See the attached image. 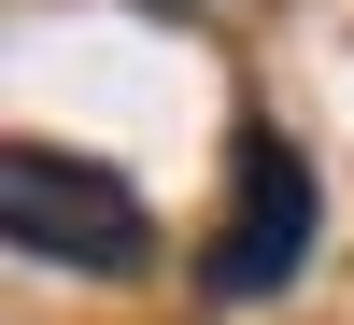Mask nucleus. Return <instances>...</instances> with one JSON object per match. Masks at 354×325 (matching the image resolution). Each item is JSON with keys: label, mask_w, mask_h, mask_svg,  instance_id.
<instances>
[{"label": "nucleus", "mask_w": 354, "mask_h": 325, "mask_svg": "<svg viewBox=\"0 0 354 325\" xmlns=\"http://www.w3.org/2000/svg\"><path fill=\"white\" fill-rule=\"evenodd\" d=\"M0 241L28 255V269H142L156 255V213H142V184L128 170H100V156H71V141H15L0 156Z\"/></svg>", "instance_id": "f257e3e1"}, {"label": "nucleus", "mask_w": 354, "mask_h": 325, "mask_svg": "<svg viewBox=\"0 0 354 325\" xmlns=\"http://www.w3.org/2000/svg\"><path fill=\"white\" fill-rule=\"evenodd\" d=\"M312 241H326L312 156L270 128V113H241V141H227V226L198 241V283H213L227 311H241V297H283V283L312 269Z\"/></svg>", "instance_id": "f03ea898"}]
</instances>
